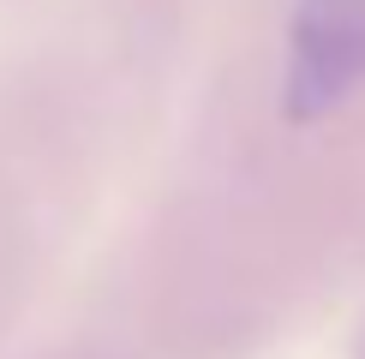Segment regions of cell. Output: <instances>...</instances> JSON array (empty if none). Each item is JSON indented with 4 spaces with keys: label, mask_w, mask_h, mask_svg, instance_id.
<instances>
[{
    "label": "cell",
    "mask_w": 365,
    "mask_h": 359,
    "mask_svg": "<svg viewBox=\"0 0 365 359\" xmlns=\"http://www.w3.org/2000/svg\"><path fill=\"white\" fill-rule=\"evenodd\" d=\"M365 84V0H294L287 114L317 120Z\"/></svg>",
    "instance_id": "1"
}]
</instances>
